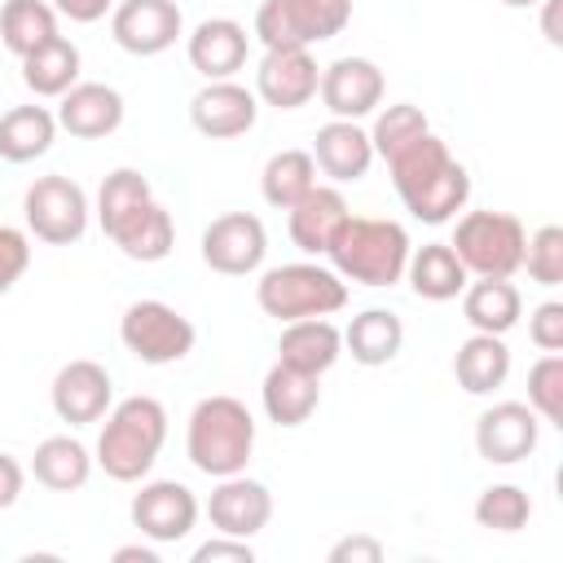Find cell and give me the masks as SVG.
Listing matches in <instances>:
<instances>
[{"label": "cell", "instance_id": "cell-1", "mask_svg": "<svg viewBox=\"0 0 563 563\" xmlns=\"http://www.w3.org/2000/svg\"><path fill=\"white\" fill-rule=\"evenodd\" d=\"M387 167L405 211L422 224H449L471 198L466 167L449 154V145L435 132H422L418 141H409L396 158H387Z\"/></svg>", "mask_w": 563, "mask_h": 563}, {"label": "cell", "instance_id": "cell-2", "mask_svg": "<svg viewBox=\"0 0 563 563\" xmlns=\"http://www.w3.org/2000/svg\"><path fill=\"white\" fill-rule=\"evenodd\" d=\"M163 440H167V409L154 396H128V400L106 409V427L97 435V457L92 462L110 479L136 484L158 462Z\"/></svg>", "mask_w": 563, "mask_h": 563}, {"label": "cell", "instance_id": "cell-3", "mask_svg": "<svg viewBox=\"0 0 563 563\" xmlns=\"http://www.w3.org/2000/svg\"><path fill=\"white\" fill-rule=\"evenodd\" d=\"M409 251H413V242H409L405 224L378 220V216H347L325 246V255L343 282H361L374 290L396 286L405 277Z\"/></svg>", "mask_w": 563, "mask_h": 563}, {"label": "cell", "instance_id": "cell-4", "mask_svg": "<svg viewBox=\"0 0 563 563\" xmlns=\"http://www.w3.org/2000/svg\"><path fill=\"white\" fill-rule=\"evenodd\" d=\"M251 449H255V418L238 396H207L194 405L185 427V453L202 475L224 479L246 471Z\"/></svg>", "mask_w": 563, "mask_h": 563}, {"label": "cell", "instance_id": "cell-5", "mask_svg": "<svg viewBox=\"0 0 563 563\" xmlns=\"http://www.w3.org/2000/svg\"><path fill=\"white\" fill-rule=\"evenodd\" d=\"M255 303L282 325L303 321V317H330L347 303V282L334 268L312 264V260L277 264L255 282Z\"/></svg>", "mask_w": 563, "mask_h": 563}, {"label": "cell", "instance_id": "cell-6", "mask_svg": "<svg viewBox=\"0 0 563 563\" xmlns=\"http://www.w3.org/2000/svg\"><path fill=\"white\" fill-rule=\"evenodd\" d=\"M449 246L471 277H515L523 268L528 233L510 211H466Z\"/></svg>", "mask_w": 563, "mask_h": 563}, {"label": "cell", "instance_id": "cell-7", "mask_svg": "<svg viewBox=\"0 0 563 563\" xmlns=\"http://www.w3.org/2000/svg\"><path fill=\"white\" fill-rule=\"evenodd\" d=\"M352 22V0H264L255 35L264 48H312Z\"/></svg>", "mask_w": 563, "mask_h": 563}, {"label": "cell", "instance_id": "cell-8", "mask_svg": "<svg viewBox=\"0 0 563 563\" xmlns=\"http://www.w3.org/2000/svg\"><path fill=\"white\" fill-rule=\"evenodd\" d=\"M119 339L141 365H176L194 352V321L163 299H136L119 317Z\"/></svg>", "mask_w": 563, "mask_h": 563}, {"label": "cell", "instance_id": "cell-9", "mask_svg": "<svg viewBox=\"0 0 563 563\" xmlns=\"http://www.w3.org/2000/svg\"><path fill=\"white\" fill-rule=\"evenodd\" d=\"M22 211H26V229L48 242V246H70L88 233V194L84 185H75L70 176H40L26 198H22Z\"/></svg>", "mask_w": 563, "mask_h": 563}, {"label": "cell", "instance_id": "cell-10", "mask_svg": "<svg viewBox=\"0 0 563 563\" xmlns=\"http://www.w3.org/2000/svg\"><path fill=\"white\" fill-rule=\"evenodd\" d=\"M268 233L264 220L251 211H224L202 229V264L224 277H246L264 264Z\"/></svg>", "mask_w": 563, "mask_h": 563}, {"label": "cell", "instance_id": "cell-11", "mask_svg": "<svg viewBox=\"0 0 563 563\" xmlns=\"http://www.w3.org/2000/svg\"><path fill=\"white\" fill-rule=\"evenodd\" d=\"M185 31L176 0H123L110 9V35L132 57H158L167 53Z\"/></svg>", "mask_w": 563, "mask_h": 563}, {"label": "cell", "instance_id": "cell-12", "mask_svg": "<svg viewBox=\"0 0 563 563\" xmlns=\"http://www.w3.org/2000/svg\"><path fill=\"white\" fill-rule=\"evenodd\" d=\"M132 528L158 545L167 541H185L198 523V497L180 484V479H150L141 484V493L128 506Z\"/></svg>", "mask_w": 563, "mask_h": 563}, {"label": "cell", "instance_id": "cell-13", "mask_svg": "<svg viewBox=\"0 0 563 563\" xmlns=\"http://www.w3.org/2000/svg\"><path fill=\"white\" fill-rule=\"evenodd\" d=\"M255 119H260V97L251 88H242L238 79H207L189 101V123L207 141L242 136L255 128Z\"/></svg>", "mask_w": 563, "mask_h": 563}, {"label": "cell", "instance_id": "cell-14", "mask_svg": "<svg viewBox=\"0 0 563 563\" xmlns=\"http://www.w3.org/2000/svg\"><path fill=\"white\" fill-rule=\"evenodd\" d=\"M48 400H53V413H57L62 422L88 427V422H101L106 409L114 405V383H110L106 365L79 356V361H66V365L57 369Z\"/></svg>", "mask_w": 563, "mask_h": 563}, {"label": "cell", "instance_id": "cell-15", "mask_svg": "<svg viewBox=\"0 0 563 563\" xmlns=\"http://www.w3.org/2000/svg\"><path fill=\"white\" fill-rule=\"evenodd\" d=\"M537 440H541V418L532 413V405H519V400H501L484 409L475 422V449L493 466L523 462L537 449Z\"/></svg>", "mask_w": 563, "mask_h": 563}, {"label": "cell", "instance_id": "cell-16", "mask_svg": "<svg viewBox=\"0 0 563 563\" xmlns=\"http://www.w3.org/2000/svg\"><path fill=\"white\" fill-rule=\"evenodd\" d=\"M383 70L369 57H339L321 70L317 97L334 119H365L383 106Z\"/></svg>", "mask_w": 563, "mask_h": 563}, {"label": "cell", "instance_id": "cell-17", "mask_svg": "<svg viewBox=\"0 0 563 563\" xmlns=\"http://www.w3.org/2000/svg\"><path fill=\"white\" fill-rule=\"evenodd\" d=\"M207 519H211L216 532L251 541V537L264 532L268 519H273V493H268L260 479H246L242 471H238V475H224V479L211 488V497H207Z\"/></svg>", "mask_w": 563, "mask_h": 563}, {"label": "cell", "instance_id": "cell-18", "mask_svg": "<svg viewBox=\"0 0 563 563\" xmlns=\"http://www.w3.org/2000/svg\"><path fill=\"white\" fill-rule=\"evenodd\" d=\"M321 70L308 48H264V62L255 70V97L273 110H299L317 97Z\"/></svg>", "mask_w": 563, "mask_h": 563}, {"label": "cell", "instance_id": "cell-19", "mask_svg": "<svg viewBox=\"0 0 563 563\" xmlns=\"http://www.w3.org/2000/svg\"><path fill=\"white\" fill-rule=\"evenodd\" d=\"M57 128L79 141H101L123 128V92L110 84H75L57 97Z\"/></svg>", "mask_w": 563, "mask_h": 563}, {"label": "cell", "instance_id": "cell-20", "mask_svg": "<svg viewBox=\"0 0 563 563\" xmlns=\"http://www.w3.org/2000/svg\"><path fill=\"white\" fill-rule=\"evenodd\" d=\"M246 48H251V35L233 18H202L185 44L189 66L202 79H233L246 66Z\"/></svg>", "mask_w": 563, "mask_h": 563}, {"label": "cell", "instance_id": "cell-21", "mask_svg": "<svg viewBox=\"0 0 563 563\" xmlns=\"http://www.w3.org/2000/svg\"><path fill=\"white\" fill-rule=\"evenodd\" d=\"M308 154H312V163H317L330 180H339V185L361 180V176L369 172V163H374L369 132H365L356 119H330L325 128H317Z\"/></svg>", "mask_w": 563, "mask_h": 563}, {"label": "cell", "instance_id": "cell-22", "mask_svg": "<svg viewBox=\"0 0 563 563\" xmlns=\"http://www.w3.org/2000/svg\"><path fill=\"white\" fill-rule=\"evenodd\" d=\"M106 238H110L128 260H136V264H158V260H167L172 246H176V224H172L167 207H163L158 198H150V202H141L136 211H128Z\"/></svg>", "mask_w": 563, "mask_h": 563}, {"label": "cell", "instance_id": "cell-23", "mask_svg": "<svg viewBox=\"0 0 563 563\" xmlns=\"http://www.w3.org/2000/svg\"><path fill=\"white\" fill-rule=\"evenodd\" d=\"M347 202L334 185H312L295 207H290V242L303 255H325L330 238L339 233V224L347 220Z\"/></svg>", "mask_w": 563, "mask_h": 563}, {"label": "cell", "instance_id": "cell-24", "mask_svg": "<svg viewBox=\"0 0 563 563\" xmlns=\"http://www.w3.org/2000/svg\"><path fill=\"white\" fill-rule=\"evenodd\" d=\"M339 356H343V334L325 317L286 321V330L277 339V361L290 365V369H303L312 378H321Z\"/></svg>", "mask_w": 563, "mask_h": 563}, {"label": "cell", "instance_id": "cell-25", "mask_svg": "<svg viewBox=\"0 0 563 563\" xmlns=\"http://www.w3.org/2000/svg\"><path fill=\"white\" fill-rule=\"evenodd\" d=\"M462 317L479 334H506V330H515L519 317H523L519 286L510 277H475V282H466V290H462Z\"/></svg>", "mask_w": 563, "mask_h": 563}, {"label": "cell", "instance_id": "cell-26", "mask_svg": "<svg viewBox=\"0 0 563 563\" xmlns=\"http://www.w3.org/2000/svg\"><path fill=\"white\" fill-rule=\"evenodd\" d=\"M260 400H264L268 422H277V427H303V422L317 413V405H321V387H317L312 374L290 369V365L277 361V365L264 374Z\"/></svg>", "mask_w": 563, "mask_h": 563}, {"label": "cell", "instance_id": "cell-27", "mask_svg": "<svg viewBox=\"0 0 563 563\" xmlns=\"http://www.w3.org/2000/svg\"><path fill=\"white\" fill-rule=\"evenodd\" d=\"M453 378L466 396H488L510 378V347L501 343V334H471L457 343L453 356Z\"/></svg>", "mask_w": 563, "mask_h": 563}, {"label": "cell", "instance_id": "cell-28", "mask_svg": "<svg viewBox=\"0 0 563 563\" xmlns=\"http://www.w3.org/2000/svg\"><path fill=\"white\" fill-rule=\"evenodd\" d=\"M405 277L413 286L418 299H431V303H444V299H457L471 282V273L462 268V260L453 255L449 242H427L418 251H409V264H405Z\"/></svg>", "mask_w": 563, "mask_h": 563}, {"label": "cell", "instance_id": "cell-29", "mask_svg": "<svg viewBox=\"0 0 563 563\" xmlns=\"http://www.w3.org/2000/svg\"><path fill=\"white\" fill-rule=\"evenodd\" d=\"M343 347L352 352L356 365L378 369V365L396 361V352L405 347V325H400V317H396L391 308H365V312H356V317L347 321Z\"/></svg>", "mask_w": 563, "mask_h": 563}, {"label": "cell", "instance_id": "cell-30", "mask_svg": "<svg viewBox=\"0 0 563 563\" xmlns=\"http://www.w3.org/2000/svg\"><path fill=\"white\" fill-rule=\"evenodd\" d=\"M57 141V114L44 106H13L0 114V158L4 163H35Z\"/></svg>", "mask_w": 563, "mask_h": 563}, {"label": "cell", "instance_id": "cell-31", "mask_svg": "<svg viewBox=\"0 0 563 563\" xmlns=\"http://www.w3.org/2000/svg\"><path fill=\"white\" fill-rule=\"evenodd\" d=\"M31 475L53 488V493H75L88 484L92 475V453L75 440V435H48L35 444V457H31Z\"/></svg>", "mask_w": 563, "mask_h": 563}, {"label": "cell", "instance_id": "cell-32", "mask_svg": "<svg viewBox=\"0 0 563 563\" xmlns=\"http://www.w3.org/2000/svg\"><path fill=\"white\" fill-rule=\"evenodd\" d=\"M22 84L35 97H62L66 88L79 84V48L66 35H53L48 44L22 57Z\"/></svg>", "mask_w": 563, "mask_h": 563}, {"label": "cell", "instance_id": "cell-33", "mask_svg": "<svg viewBox=\"0 0 563 563\" xmlns=\"http://www.w3.org/2000/svg\"><path fill=\"white\" fill-rule=\"evenodd\" d=\"M57 35V9L48 0H4L0 9V44L22 62L40 44Z\"/></svg>", "mask_w": 563, "mask_h": 563}, {"label": "cell", "instance_id": "cell-34", "mask_svg": "<svg viewBox=\"0 0 563 563\" xmlns=\"http://www.w3.org/2000/svg\"><path fill=\"white\" fill-rule=\"evenodd\" d=\"M312 185H317V163H312L308 150H282L260 172V194L277 211H290Z\"/></svg>", "mask_w": 563, "mask_h": 563}, {"label": "cell", "instance_id": "cell-35", "mask_svg": "<svg viewBox=\"0 0 563 563\" xmlns=\"http://www.w3.org/2000/svg\"><path fill=\"white\" fill-rule=\"evenodd\" d=\"M154 198V189H150V180L136 172V167H114L106 180H101V189H97V220H101V233H110L128 211H136L141 202H150Z\"/></svg>", "mask_w": 563, "mask_h": 563}, {"label": "cell", "instance_id": "cell-36", "mask_svg": "<svg viewBox=\"0 0 563 563\" xmlns=\"http://www.w3.org/2000/svg\"><path fill=\"white\" fill-rule=\"evenodd\" d=\"M532 519V501L519 484H488L475 501V523L488 532H519Z\"/></svg>", "mask_w": 563, "mask_h": 563}, {"label": "cell", "instance_id": "cell-37", "mask_svg": "<svg viewBox=\"0 0 563 563\" xmlns=\"http://www.w3.org/2000/svg\"><path fill=\"white\" fill-rule=\"evenodd\" d=\"M422 132H431L427 114H422L418 106H409V101H396V106H387V110L374 119L369 145H374L378 158H396V154H400L409 141H418Z\"/></svg>", "mask_w": 563, "mask_h": 563}, {"label": "cell", "instance_id": "cell-38", "mask_svg": "<svg viewBox=\"0 0 563 563\" xmlns=\"http://www.w3.org/2000/svg\"><path fill=\"white\" fill-rule=\"evenodd\" d=\"M528 405L541 422L563 427V356L559 352H545L528 369Z\"/></svg>", "mask_w": 563, "mask_h": 563}, {"label": "cell", "instance_id": "cell-39", "mask_svg": "<svg viewBox=\"0 0 563 563\" xmlns=\"http://www.w3.org/2000/svg\"><path fill=\"white\" fill-rule=\"evenodd\" d=\"M523 268L537 286H559L563 282V229L559 224H541L528 246H523Z\"/></svg>", "mask_w": 563, "mask_h": 563}, {"label": "cell", "instance_id": "cell-40", "mask_svg": "<svg viewBox=\"0 0 563 563\" xmlns=\"http://www.w3.org/2000/svg\"><path fill=\"white\" fill-rule=\"evenodd\" d=\"M26 268H31V238L13 224H0V295H9Z\"/></svg>", "mask_w": 563, "mask_h": 563}, {"label": "cell", "instance_id": "cell-41", "mask_svg": "<svg viewBox=\"0 0 563 563\" xmlns=\"http://www.w3.org/2000/svg\"><path fill=\"white\" fill-rule=\"evenodd\" d=\"M528 339L541 347V352H563V303L559 299H545L532 308L528 317Z\"/></svg>", "mask_w": 563, "mask_h": 563}, {"label": "cell", "instance_id": "cell-42", "mask_svg": "<svg viewBox=\"0 0 563 563\" xmlns=\"http://www.w3.org/2000/svg\"><path fill=\"white\" fill-rule=\"evenodd\" d=\"M255 559V550H251V541H242V537H211V541H202L198 550H194V563H251Z\"/></svg>", "mask_w": 563, "mask_h": 563}, {"label": "cell", "instance_id": "cell-43", "mask_svg": "<svg viewBox=\"0 0 563 563\" xmlns=\"http://www.w3.org/2000/svg\"><path fill=\"white\" fill-rule=\"evenodd\" d=\"M378 559H383V545L374 537H365V532L343 537V541L330 545V563H378Z\"/></svg>", "mask_w": 563, "mask_h": 563}, {"label": "cell", "instance_id": "cell-44", "mask_svg": "<svg viewBox=\"0 0 563 563\" xmlns=\"http://www.w3.org/2000/svg\"><path fill=\"white\" fill-rule=\"evenodd\" d=\"M62 18H70V22H79V26H88V22H101L110 9H114V0H48Z\"/></svg>", "mask_w": 563, "mask_h": 563}, {"label": "cell", "instance_id": "cell-45", "mask_svg": "<svg viewBox=\"0 0 563 563\" xmlns=\"http://www.w3.org/2000/svg\"><path fill=\"white\" fill-rule=\"evenodd\" d=\"M22 484H26V471L18 457L0 453V510H9L18 497H22Z\"/></svg>", "mask_w": 563, "mask_h": 563}, {"label": "cell", "instance_id": "cell-46", "mask_svg": "<svg viewBox=\"0 0 563 563\" xmlns=\"http://www.w3.org/2000/svg\"><path fill=\"white\" fill-rule=\"evenodd\" d=\"M110 559L114 563H158V550H150V545H119Z\"/></svg>", "mask_w": 563, "mask_h": 563}, {"label": "cell", "instance_id": "cell-47", "mask_svg": "<svg viewBox=\"0 0 563 563\" xmlns=\"http://www.w3.org/2000/svg\"><path fill=\"white\" fill-rule=\"evenodd\" d=\"M545 4V40L550 44H563V35H559V22H554V9H559V0H541Z\"/></svg>", "mask_w": 563, "mask_h": 563}, {"label": "cell", "instance_id": "cell-48", "mask_svg": "<svg viewBox=\"0 0 563 563\" xmlns=\"http://www.w3.org/2000/svg\"><path fill=\"white\" fill-rule=\"evenodd\" d=\"M506 9H532V4H541V0H501Z\"/></svg>", "mask_w": 563, "mask_h": 563}]
</instances>
